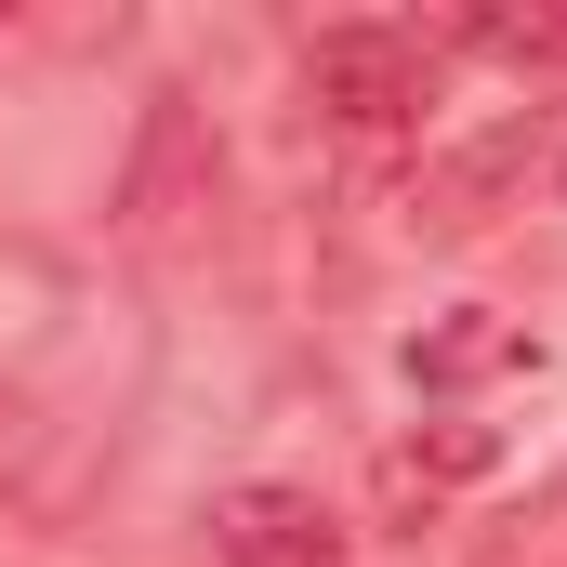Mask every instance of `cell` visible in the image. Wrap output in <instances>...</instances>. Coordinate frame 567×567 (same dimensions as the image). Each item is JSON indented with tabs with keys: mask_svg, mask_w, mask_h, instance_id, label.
I'll return each instance as SVG.
<instances>
[{
	"mask_svg": "<svg viewBox=\"0 0 567 567\" xmlns=\"http://www.w3.org/2000/svg\"><path fill=\"white\" fill-rule=\"evenodd\" d=\"M567 198V106H515L475 145H449L423 185H410V225L423 238H475V225H515V212H555Z\"/></svg>",
	"mask_w": 567,
	"mask_h": 567,
	"instance_id": "6da1fadb",
	"label": "cell"
},
{
	"mask_svg": "<svg viewBox=\"0 0 567 567\" xmlns=\"http://www.w3.org/2000/svg\"><path fill=\"white\" fill-rule=\"evenodd\" d=\"M423 93H435V40L423 27H317L303 40V106L330 120V133H357V145H383V133H410L423 120Z\"/></svg>",
	"mask_w": 567,
	"mask_h": 567,
	"instance_id": "7a4b0ae2",
	"label": "cell"
},
{
	"mask_svg": "<svg viewBox=\"0 0 567 567\" xmlns=\"http://www.w3.org/2000/svg\"><path fill=\"white\" fill-rule=\"evenodd\" d=\"M212 555L225 567H357V542H343V515L317 502V488H225L212 502Z\"/></svg>",
	"mask_w": 567,
	"mask_h": 567,
	"instance_id": "3957f363",
	"label": "cell"
},
{
	"mask_svg": "<svg viewBox=\"0 0 567 567\" xmlns=\"http://www.w3.org/2000/svg\"><path fill=\"white\" fill-rule=\"evenodd\" d=\"M396 370H410L423 396H475V383L542 370V343H528V317H502V303H449V317H423V330L396 343Z\"/></svg>",
	"mask_w": 567,
	"mask_h": 567,
	"instance_id": "277c9868",
	"label": "cell"
},
{
	"mask_svg": "<svg viewBox=\"0 0 567 567\" xmlns=\"http://www.w3.org/2000/svg\"><path fill=\"white\" fill-rule=\"evenodd\" d=\"M488 462H502V435H488V423H410L396 449H383V475H370V488H383V515H435V502H449V488H475Z\"/></svg>",
	"mask_w": 567,
	"mask_h": 567,
	"instance_id": "5b68a950",
	"label": "cell"
},
{
	"mask_svg": "<svg viewBox=\"0 0 567 567\" xmlns=\"http://www.w3.org/2000/svg\"><path fill=\"white\" fill-rule=\"evenodd\" d=\"M488 567H567V502L555 515H515V528L488 542Z\"/></svg>",
	"mask_w": 567,
	"mask_h": 567,
	"instance_id": "8992f818",
	"label": "cell"
}]
</instances>
